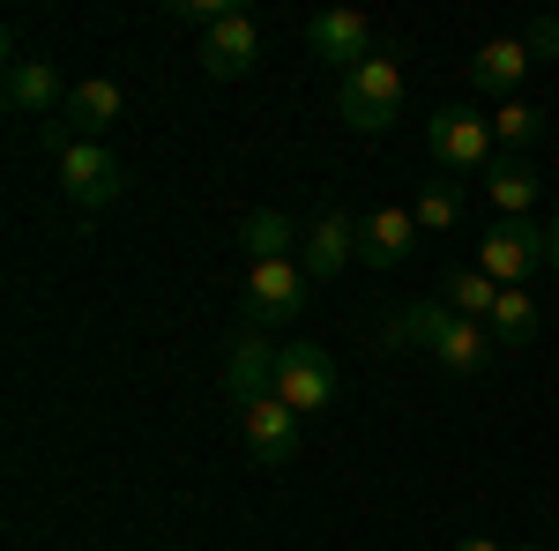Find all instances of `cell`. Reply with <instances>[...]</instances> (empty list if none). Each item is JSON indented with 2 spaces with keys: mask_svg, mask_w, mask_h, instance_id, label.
Here are the masks:
<instances>
[{
  "mask_svg": "<svg viewBox=\"0 0 559 551\" xmlns=\"http://www.w3.org/2000/svg\"><path fill=\"white\" fill-rule=\"evenodd\" d=\"M530 68H537V52H530L522 38H485L471 52V89H485V97H515Z\"/></svg>",
  "mask_w": 559,
  "mask_h": 551,
  "instance_id": "16",
  "label": "cell"
},
{
  "mask_svg": "<svg viewBox=\"0 0 559 551\" xmlns=\"http://www.w3.org/2000/svg\"><path fill=\"white\" fill-rule=\"evenodd\" d=\"M455 551H500V544H492V537H463Z\"/></svg>",
  "mask_w": 559,
  "mask_h": 551,
  "instance_id": "26",
  "label": "cell"
},
{
  "mask_svg": "<svg viewBox=\"0 0 559 551\" xmlns=\"http://www.w3.org/2000/svg\"><path fill=\"white\" fill-rule=\"evenodd\" d=\"M485 328H492V336H500V350H508V343H537V306H530V291H500V306H492V321H485Z\"/></svg>",
  "mask_w": 559,
  "mask_h": 551,
  "instance_id": "21",
  "label": "cell"
},
{
  "mask_svg": "<svg viewBox=\"0 0 559 551\" xmlns=\"http://www.w3.org/2000/svg\"><path fill=\"white\" fill-rule=\"evenodd\" d=\"M522 45H530L537 60H559V15H537V23L522 31Z\"/></svg>",
  "mask_w": 559,
  "mask_h": 551,
  "instance_id": "24",
  "label": "cell"
},
{
  "mask_svg": "<svg viewBox=\"0 0 559 551\" xmlns=\"http://www.w3.org/2000/svg\"><path fill=\"white\" fill-rule=\"evenodd\" d=\"M485 187H492V202H500V216H530V202H537V171H530V157H492L485 165Z\"/></svg>",
  "mask_w": 559,
  "mask_h": 551,
  "instance_id": "18",
  "label": "cell"
},
{
  "mask_svg": "<svg viewBox=\"0 0 559 551\" xmlns=\"http://www.w3.org/2000/svg\"><path fill=\"white\" fill-rule=\"evenodd\" d=\"M306 45H313V60H329V68H366L381 45H373V23L366 15H350V8H321V15H306Z\"/></svg>",
  "mask_w": 559,
  "mask_h": 551,
  "instance_id": "9",
  "label": "cell"
},
{
  "mask_svg": "<svg viewBox=\"0 0 559 551\" xmlns=\"http://www.w3.org/2000/svg\"><path fill=\"white\" fill-rule=\"evenodd\" d=\"M165 15H173V23H194V31H216V23L231 15V0H173Z\"/></svg>",
  "mask_w": 559,
  "mask_h": 551,
  "instance_id": "23",
  "label": "cell"
},
{
  "mask_svg": "<svg viewBox=\"0 0 559 551\" xmlns=\"http://www.w3.org/2000/svg\"><path fill=\"white\" fill-rule=\"evenodd\" d=\"M299 239H306V231H299L284 209H254L247 224H239V247H247V261H292V254H299Z\"/></svg>",
  "mask_w": 559,
  "mask_h": 551,
  "instance_id": "17",
  "label": "cell"
},
{
  "mask_svg": "<svg viewBox=\"0 0 559 551\" xmlns=\"http://www.w3.org/2000/svg\"><path fill=\"white\" fill-rule=\"evenodd\" d=\"M306 306H313V276H306L299 261H254L247 268V328H276V321H299Z\"/></svg>",
  "mask_w": 559,
  "mask_h": 551,
  "instance_id": "6",
  "label": "cell"
},
{
  "mask_svg": "<svg viewBox=\"0 0 559 551\" xmlns=\"http://www.w3.org/2000/svg\"><path fill=\"white\" fill-rule=\"evenodd\" d=\"M350 254H358V216H350V209H329V216H313V224H306L299 268L313 276V284H321V276H336Z\"/></svg>",
  "mask_w": 559,
  "mask_h": 551,
  "instance_id": "14",
  "label": "cell"
},
{
  "mask_svg": "<svg viewBox=\"0 0 559 551\" xmlns=\"http://www.w3.org/2000/svg\"><path fill=\"white\" fill-rule=\"evenodd\" d=\"M0 105L8 112H52L60 120V105H68V83H60V68L45 60V52H23V60H8V83H0Z\"/></svg>",
  "mask_w": 559,
  "mask_h": 551,
  "instance_id": "11",
  "label": "cell"
},
{
  "mask_svg": "<svg viewBox=\"0 0 559 551\" xmlns=\"http://www.w3.org/2000/svg\"><path fill=\"white\" fill-rule=\"evenodd\" d=\"M418 231H455V216H463V194H455V179H432L426 194H418Z\"/></svg>",
  "mask_w": 559,
  "mask_h": 551,
  "instance_id": "22",
  "label": "cell"
},
{
  "mask_svg": "<svg viewBox=\"0 0 559 551\" xmlns=\"http://www.w3.org/2000/svg\"><path fill=\"white\" fill-rule=\"evenodd\" d=\"M45 142H52V179H60V194L75 209H112L120 202L128 171H120V157L105 142H75V134H60L52 120H45Z\"/></svg>",
  "mask_w": 559,
  "mask_h": 551,
  "instance_id": "2",
  "label": "cell"
},
{
  "mask_svg": "<svg viewBox=\"0 0 559 551\" xmlns=\"http://www.w3.org/2000/svg\"><path fill=\"white\" fill-rule=\"evenodd\" d=\"M522 551H545V544H522Z\"/></svg>",
  "mask_w": 559,
  "mask_h": 551,
  "instance_id": "27",
  "label": "cell"
},
{
  "mask_svg": "<svg viewBox=\"0 0 559 551\" xmlns=\"http://www.w3.org/2000/svg\"><path fill=\"white\" fill-rule=\"evenodd\" d=\"M336 358L321 350V343H276V403H292L299 418H321V410H336Z\"/></svg>",
  "mask_w": 559,
  "mask_h": 551,
  "instance_id": "4",
  "label": "cell"
},
{
  "mask_svg": "<svg viewBox=\"0 0 559 551\" xmlns=\"http://www.w3.org/2000/svg\"><path fill=\"white\" fill-rule=\"evenodd\" d=\"M545 261H552V268H559V216H552V224H545Z\"/></svg>",
  "mask_w": 559,
  "mask_h": 551,
  "instance_id": "25",
  "label": "cell"
},
{
  "mask_svg": "<svg viewBox=\"0 0 559 551\" xmlns=\"http://www.w3.org/2000/svg\"><path fill=\"white\" fill-rule=\"evenodd\" d=\"M537 134H545V112H537V105H522V97H508V105L492 112V142H500L508 157H522Z\"/></svg>",
  "mask_w": 559,
  "mask_h": 551,
  "instance_id": "20",
  "label": "cell"
},
{
  "mask_svg": "<svg viewBox=\"0 0 559 551\" xmlns=\"http://www.w3.org/2000/svg\"><path fill=\"white\" fill-rule=\"evenodd\" d=\"M239 432H247V455H254L261 469H284L292 455H299V410L276 403V395L247 403V410H239Z\"/></svg>",
  "mask_w": 559,
  "mask_h": 551,
  "instance_id": "10",
  "label": "cell"
},
{
  "mask_svg": "<svg viewBox=\"0 0 559 551\" xmlns=\"http://www.w3.org/2000/svg\"><path fill=\"white\" fill-rule=\"evenodd\" d=\"M411 247H418V216H411V209L358 216V261H366V268H403Z\"/></svg>",
  "mask_w": 559,
  "mask_h": 551,
  "instance_id": "15",
  "label": "cell"
},
{
  "mask_svg": "<svg viewBox=\"0 0 559 551\" xmlns=\"http://www.w3.org/2000/svg\"><path fill=\"white\" fill-rule=\"evenodd\" d=\"M426 149L440 171H455V179H471V171H485L492 157H500V142H492V120H477L471 105H440L426 120Z\"/></svg>",
  "mask_w": 559,
  "mask_h": 551,
  "instance_id": "5",
  "label": "cell"
},
{
  "mask_svg": "<svg viewBox=\"0 0 559 551\" xmlns=\"http://www.w3.org/2000/svg\"><path fill=\"white\" fill-rule=\"evenodd\" d=\"M440 298L455 306V313H471V321H492V306H500V284L485 276V268H448V284H440Z\"/></svg>",
  "mask_w": 559,
  "mask_h": 551,
  "instance_id": "19",
  "label": "cell"
},
{
  "mask_svg": "<svg viewBox=\"0 0 559 551\" xmlns=\"http://www.w3.org/2000/svg\"><path fill=\"white\" fill-rule=\"evenodd\" d=\"M388 343H418L440 358V373H492V358H500V336L471 321V313H455L448 298H418V306H403L395 321H388Z\"/></svg>",
  "mask_w": 559,
  "mask_h": 551,
  "instance_id": "1",
  "label": "cell"
},
{
  "mask_svg": "<svg viewBox=\"0 0 559 551\" xmlns=\"http://www.w3.org/2000/svg\"><path fill=\"white\" fill-rule=\"evenodd\" d=\"M120 112H128V97H120V83H75L68 89V105H60V120L52 128L60 134H75V142H105V134L120 128Z\"/></svg>",
  "mask_w": 559,
  "mask_h": 551,
  "instance_id": "12",
  "label": "cell"
},
{
  "mask_svg": "<svg viewBox=\"0 0 559 551\" xmlns=\"http://www.w3.org/2000/svg\"><path fill=\"white\" fill-rule=\"evenodd\" d=\"M261 395H276V343H261V328H239L224 343V403L247 410Z\"/></svg>",
  "mask_w": 559,
  "mask_h": 551,
  "instance_id": "8",
  "label": "cell"
},
{
  "mask_svg": "<svg viewBox=\"0 0 559 551\" xmlns=\"http://www.w3.org/2000/svg\"><path fill=\"white\" fill-rule=\"evenodd\" d=\"M477 268H485L500 291L530 284V268H545V224H530V216H500V224L477 239Z\"/></svg>",
  "mask_w": 559,
  "mask_h": 551,
  "instance_id": "7",
  "label": "cell"
},
{
  "mask_svg": "<svg viewBox=\"0 0 559 551\" xmlns=\"http://www.w3.org/2000/svg\"><path fill=\"white\" fill-rule=\"evenodd\" d=\"M336 112H344V128L358 134H381L403 120V52H373L366 68H350L344 89H336Z\"/></svg>",
  "mask_w": 559,
  "mask_h": 551,
  "instance_id": "3",
  "label": "cell"
},
{
  "mask_svg": "<svg viewBox=\"0 0 559 551\" xmlns=\"http://www.w3.org/2000/svg\"><path fill=\"white\" fill-rule=\"evenodd\" d=\"M254 60H261V31H254V15H247V8H231L216 31H202V68H210L216 83H239Z\"/></svg>",
  "mask_w": 559,
  "mask_h": 551,
  "instance_id": "13",
  "label": "cell"
}]
</instances>
